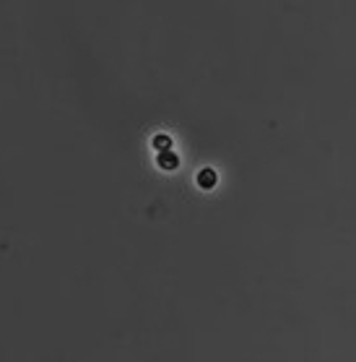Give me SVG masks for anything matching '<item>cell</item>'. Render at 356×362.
I'll return each mask as SVG.
<instances>
[{
	"instance_id": "1",
	"label": "cell",
	"mask_w": 356,
	"mask_h": 362,
	"mask_svg": "<svg viewBox=\"0 0 356 362\" xmlns=\"http://www.w3.org/2000/svg\"><path fill=\"white\" fill-rule=\"evenodd\" d=\"M156 164H159L161 170H169V172H172V170H177V167H179V156L174 154L172 149H169V152H159Z\"/></svg>"
},
{
	"instance_id": "2",
	"label": "cell",
	"mask_w": 356,
	"mask_h": 362,
	"mask_svg": "<svg viewBox=\"0 0 356 362\" xmlns=\"http://www.w3.org/2000/svg\"><path fill=\"white\" fill-rule=\"evenodd\" d=\"M216 183H218V175L211 167H203L200 172H198V185L203 188V191H211V188H216Z\"/></svg>"
},
{
	"instance_id": "3",
	"label": "cell",
	"mask_w": 356,
	"mask_h": 362,
	"mask_svg": "<svg viewBox=\"0 0 356 362\" xmlns=\"http://www.w3.org/2000/svg\"><path fill=\"white\" fill-rule=\"evenodd\" d=\"M151 143H154V149H156V152H169V149H172V138H169L166 133L154 135V141H151Z\"/></svg>"
}]
</instances>
